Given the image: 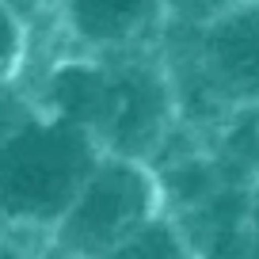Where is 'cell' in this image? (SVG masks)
I'll return each instance as SVG.
<instances>
[{
    "label": "cell",
    "instance_id": "1",
    "mask_svg": "<svg viewBox=\"0 0 259 259\" xmlns=\"http://www.w3.org/2000/svg\"><path fill=\"white\" fill-rule=\"evenodd\" d=\"M160 54L176 88L179 122L210 138L236 107L259 103V0H244L202 27L168 23Z\"/></svg>",
    "mask_w": 259,
    "mask_h": 259
},
{
    "label": "cell",
    "instance_id": "2",
    "mask_svg": "<svg viewBox=\"0 0 259 259\" xmlns=\"http://www.w3.org/2000/svg\"><path fill=\"white\" fill-rule=\"evenodd\" d=\"M99 156L103 145L92 130L38 111L23 130L0 141V221L50 236L96 171Z\"/></svg>",
    "mask_w": 259,
    "mask_h": 259
},
{
    "label": "cell",
    "instance_id": "3",
    "mask_svg": "<svg viewBox=\"0 0 259 259\" xmlns=\"http://www.w3.org/2000/svg\"><path fill=\"white\" fill-rule=\"evenodd\" d=\"M164 210L160 179L149 160L103 153L88 183L50 233L57 255H118L126 240Z\"/></svg>",
    "mask_w": 259,
    "mask_h": 259
},
{
    "label": "cell",
    "instance_id": "4",
    "mask_svg": "<svg viewBox=\"0 0 259 259\" xmlns=\"http://www.w3.org/2000/svg\"><path fill=\"white\" fill-rule=\"evenodd\" d=\"M107 57H111V103L99 130V145L103 153L153 164V156L179 126V103L160 42L111 50Z\"/></svg>",
    "mask_w": 259,
    "mask_h": 259
},
{
    "label": "cell",
    "instance_id": "5",
    "mask_svg": "<svg viewBox=\"0 0 259 259\" xmlns=\"http://www.w3.org/2000/svg\"><path fill=\"white\" fill-rule=\"evenodd\" d=\"M57 27L73 50L111 54L160 42L168 8L164 0H61Z\"/></svg>",
    "mask_w": 259,
    "mask_h": 259
},
{
    "label": "cell",
    "instance_id": "6",
    "mask_svg": "<svg viewBox=\"0 0 259 259\" xmlns=\"http://www.w3.org/2000/svg\"><path fill=\"white\" fill-rule=\"evenodd\" d=\"M206 141L236 183L259 187V103L236 107Z\"/></svg>",
    "mask_w": 259,
    "mask_h": 259
},
{
    "label": "cell",
    "instance_id": "7",
    "mask_svg": "<svg viewBox=\"0 0 259 259\" xmlns=\"http://www.w3.org/2000/svg\"><path fill=\"white\" fill-rule=\"evenodd\" d=\"M31 61V19L16 0H0V80L23 76Z\"/></svg>",
    "mask_w": 259,
    "mask_h": 259
},
{
    "label": "cell",
    "instance_id": "8",
    "mask_svg": "<svg viewBox=\"0 0 259 259\" xmlns=\"http://www.w3.org/2000/svg\"><path fill=\"white\" fill-rule=\"evenodd\" d=\"M38 111H42V107L34 103L31 88H27L19 76H12V80H0V141L12 138L16 130H23Z\"/></svg>",
    "mask_w": 259,
    "mask_h": 259
},
{
    "label": "cell",
    "instance_id": "9",
    "mask_svg": "<svg viewBox=\"0 0 259 259\" xmlns=\"http://www.w3.org/2000/svg\"><path fill=\"white\" fill-rule=\"evenodd\" d=\"M236 4H244V0H164L168 23H179V27H202L210 19L233 12Z\"/></svg>",
    "mask_w": 259,
    "mask_h": 259
},
{
    "label": "cell",
    "instance_id": "10",
    "mask_svg": "<svg viewBox=\"0 0 259 259\" xmlns=\"http://www.w3.org/2000/svg\"><path fill=\"white\" fill-rule=\"evenodd\" d=\"M248 255L259 259V187L251 194V218H248Z\"/></svg>",
    "mask_w": 259,
    "mask_h": 259
}]
</instances>
